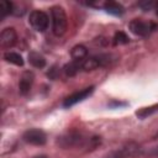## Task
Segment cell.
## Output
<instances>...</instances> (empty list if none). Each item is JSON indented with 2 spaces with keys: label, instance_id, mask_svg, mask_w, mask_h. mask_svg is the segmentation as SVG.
<instances>
[{
  "label": "cell",
  "instance_id": "14",
  "mask_svg": "<svg viewBox=\"0 0 158 158\" xmlns=\"http://www.w3.org/2000/svg\"><path fill=\"white\" fill-rule=\"evenodd\" d=\"M81 64H83V60H72L70 63L64 65V73L68 77H73L81 69Z\"/></svg>",
  "mask_w": 158,
  "mask_h": 158
},
{
  "label": "cell",
  "instance_id": "15",
  "mask_svg": "<svg viewBox=\"0 0 158 158\" xmlns=\"http://www.w3.org/2000/svg\"><path fill=\"white\" fill-rule=\"evenodd\" d=\"M4 58H5L6 62L12 63L15 65H19V67L23 65V58L21 57V54H19L16 52H6L4 54Z\"/></svg>",
  "mask_w": 158,
  "mask_h": 158
},
{
  "label": "cell",
  "instance_id": "16",
  "mask_svg": "<svg viewBox=\"0 0 158 158\" xmlns=\"http://www.w3.org/2000/svg\"><path fill=\"white\" fill-rule=\"evenodd\" d=\"M157 111H158V104H154V105H151V106H147V107H141L139 110L136 111V116L139 117V118H146V117L153 115Z\"/></svg>",
  "mask_w": 158,
  "mask_h": 158
},
{
  "label": "cell",
  "instance_id": "12",
  "mask_svg": "<svg viewBox=\"0 0 158 158\" xmlns=\"http://www.w3.org/2000/svg\"><path fill=\"white\" fill-rule=\"evenodd\" d=\"M28 62L35 68H43L46 65V59L38 52H30L28 53Z\"/></svg>",
  "mask_w": 158,
  "mask_h": 158
},
{
  "label": "cell",
  "instance_id": "3",
  "mask_svg": "<svg viewBox=\"0 0 158 158\" xmlns=\"http://www.w3.org/2000/svg\"><path fill=\"white\" fill-rule=\"evenodd\" d=\"M141 153H142V148L138 143L128 142V143L123 144L122 147H120L115 151H111L102 158H131V157L139 156Z\"/></svg>",
  "mask_w": 158,
  "mask_h": 158
},
{
  "label": "cell",
  "instance_id": "17",
  "mask_svg": "<svg viewBox=\"0 0 158 158\" xmlns=\"http://www.w3.org/2000/svg\"><path fill=\"white\" fill-rule=\"evenodd\" d=\"M11 12H14V10H12V2L11 1H7V0H2L0 2V15H1V19L6 17Z\"/></svg>",
  "mask_w": 158,
  "mask_h": 158
},
{
  "label": "cell",
  "instance_id": "6",
  "mask_svg": "<svg viewBox=\"0 0 158 158\" xmlns=\"http://www.w3.org/2000/svg\"><path fill=\"white\" fill-rule=\"evenodd\" d=\"M128 27H130V31H131L133 35L144 37V36L149 35V32L153 31L157 26H156L154 23H152V22H144V21H142V20L135 19V20H132V21L128 23Z\"/></svg>",
  "mask_w": 158,
  "mask_h": 158
},
{
  "label": "cell",
  "instance_id": "11",
  "mask_svg": "<svg viewBox=\"0 0 158 158\" xmlns=\"http://www.w3.org/2000/svg\"><path fill=\"white\" fill-rule=\"evenodd\" d=\"M70 56H72L73 60H84L88 56V49L83 44H77L72 48Z\"/></svg>",
  "mask_w": 158,
  "mask_h": 158
},
{
  "label": "cell",
  "instance_id": "7",
  "mask_svg": "<svg viewBox=\"0 0 158 158\" xmlns=\"http://www.w3.org/2000/svg\"><path fill=\"white\" fill-rule=\"evenodd\" d=\"M22 138H23L25 142H27L30 144H33V146H43L47 141L46 133L42 130H38V128L27 130L22 135Z\"/></svg>",
  "mask_w": 158,
  "mask_h": 158
},
{
  "label": "cell",
  "instance_id": "5",
  "mask_svg": "<svg viewBox=\"0 0 158 158\" xmlns=\"http://www.w3.org/2000/svg\"><path fill=\"white\" fill-rule=\"evenodd\" d=\"M28 22L33 27V30H36L38 32H44L48 28L49 19H48V15L46 12L40 11V10H35L30 14Z\"/></svg>",
  "mask_w": 158,
  "mask_h": 158
},
{
  "label": "cell",
  "instance_id": "9",
  "mask_svg": "<svg viewBox=\"0 0 158 158\" xmlns=\"http://www.w3.org/2000/svg\"><path fill=\"white\" fill-rule=\"evenodd\" d=\"M93 91H94V86H89V88H85V89H83V90H80V91H77V93L72 94V95H69V96L64 100L63 106H64V107H70V106L75 105L77 102H79V101L86 99Z\"/></svg>",
  "mask_w": 158,
  "mask_h": 158
},
{
  "label": "cell",
  "instance_id": "8",
  "mask_svg": "<svg viewBox=\"0 0 158 158\" xmlns=\"http://www.w3.org/2000/svg\"><path fill=\"white\" fill-rule=\"evenodd\" d=\"M17 42V33L14 27H6L0 33V47L2 49L11 48Z\"/></svg>",
  "mask_w": 158,
  "mask_h": 158
},
{
  "label": "cell",
  "instance_id": "22",
  "mask_svg": "<svg viewBox=\"0 0 158 158\" xmlns=\"http://www.w3.org/2000/svg\"><path fill=\"white\" fill-rule=\"evenodd\" d=\"M33 158H47L46 156H36V157H33Z\"/></svg>",
  "mask_w": 158,
  "mask_h": 158
},
{
  "label": "cell",
  "instance_id": "4",
  "mask_svg": "<svg viewBox=\"0 0 158 158\" xmlns=\"http://www.w3.org/2000/svg\"><path fill=\"white\" fill-rule=\"evenodd\" d=\"M111 56L109 54H96V56H91L88 57L83 60L81 64V69L85 72L89 70H94L96 68H101V67H106L111 63Z\"/></svg>",
  "mask_w": 158,
  "mask_h": 158
},
{
  "label": "cell",
  "instance_id": "20",
  "mask_svg": "<svg viewBox=\"0 0 158 158\" xmlns=\"http://www.w3.org/2000/svg\"><path fill=\"white\" fill-rule=\"evenodd\" d=\"M147 154H148V156H158V146L151 148V149L147 152Z\"/></svg>",
  "mask_w": 158,
  "mask_h": 158
},
{
  "label": "cell",
  "instance_id": "2",
  "mask_svg": "<svg viewBox=\"0 0 158 158\" xmlns=\"http://www.w3.org/2000/svg\"><path fill=\"white\" fill-rule=\"evenodd\" d=\"M52 16V31L56 36H62L65 33L68 27V19L65 11L62 6H52L51 9Z\"/></svg>",
  "mask_w": 158,
  "mask_h": 158
},
{
  "label": "cell",
  "instance_id": "1",
  "mask_svg": "<svg viewBox=\"0 0 158 158\" xmlns=\"http://www.w3.org/2000/svg\"><path fill=\"white\" fill-rule=\"evenodd\" d=\"M101 139L98 136H85L78 131L67 132L57 138V144L64 149L80 148L85 151H93L100 144Z\"/></svg>",
  "mask_w": 158,
  "mask_h": 158
},
{
  "label": "cell",
  "instance_id": "13",
  "mask_svg": "<svg viewBox=\"0 0 158 158\" xmlns=\"http://www.w3.org/2000/svg\"><path fill=\"white\" fill-rule=\"evenodd\" d=\"M104 9L111 14V15H122L123 14V6L116 1H106L104 4Z\"/></svg>",
  "mask_w": 158,
  "mask_h": 158
},
{
  "label": "cell",
  "instance_id": "10",
  "mask_svg": "<svg viewBox=\"0 0 158 158\" xmlns=\"http://www.w3.org/2000/svg\"><path fill=\"white\" fill-rule=\"evenodd\" d=\"M33 79H35V75L31 70H25L21 77H20V81H19V90H20V94L22 95H27L31 90V86H32V83H33Z\"/></svg>",
  "mask_w": 158,
  "mask_h": 158
},
{
  "label": "cell",
  "instance_id": "21",
  "mask_svg": "<svg viewBox=\"0 0 158 158\" xmlns=\"http://www.w3.org/2000/svg\"><path fill=\"white\" fill-rule=\"evenodd\" d=\"M154 9H156V14L158 15V1H157V2H154Z\"/></svg>",
  "mask_w": 158,
  "mask_h": 158
},
{
  "label": "cell",
  "instance_id": "18",
  "mask_svg": "<svg viewBox=\"0 0 158 158\" xmlns=\"http://www.w3.org/2000/svg\"><path fill=\"white\" fill-rule=\"evenodd\" d=\"M128 42H130V38H128V36L125 32L118 31V32L115 33V36H114V44L115 46H117V44H126Z\"/></svg>",
  "mask_w": 158,
  "mask_h": 158
},
{
  "label": "cell",
  "instance_id": "19",
  "mask_svg": "<svg viewBox=\"0 0 158 158\" xmlns=\"http://www.w3.org/2000/svg\"><path fill=\"white\" fill-rule=\"evenodd\" d=\"M138 6H139L142 10H144V11H148V10H151L152 7H154V2H153V1H151V0L139 1V2H138Z\"/></svg>",
  "mask_w": 158,
  "mask_h": 158
}]
</instances>
